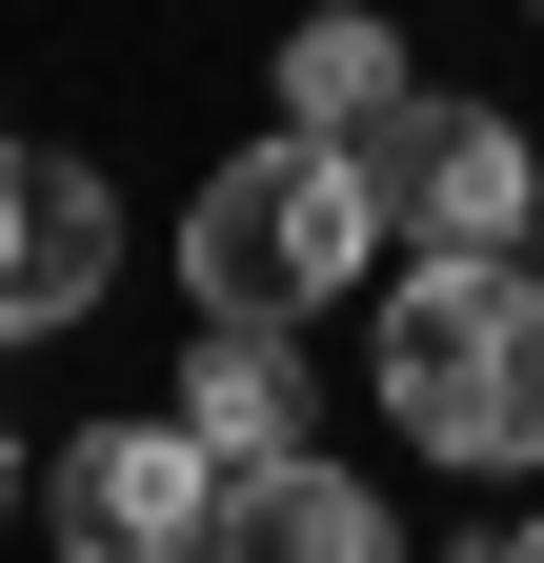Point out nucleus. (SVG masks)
<instances>
[{
    "label": "nucleus",
    "instance_id": "obj_1",
    "mask_svg": "<svg viewBox=\"0 0 544 563\" xmlns=\"http://www.w3.org/2000/svg\"><path fill=\"white\" fill-rule=\"evenodd\" d=\"M383 422L424 463H544V262H403Z\"/></svg>",
    "mask_w": 544,
    "mask_h": 563
},
{
    "label": "nucleus",
    "instance_id": "obj_2",
    "mask_svg": "<svg viewBox=\"0 0 544 563\" xmlns=\"http://www.w3.org/2000/svg\"><path fill=\"white\" fill-rule=\"evenodd\" d=\"M363 282V181H344V141H262V162H222L182 201V302L202 322H323Z\"/></svg>",
    "mask_w": 544,
    "mask_h": 563
},
{
    "label": "nucleus",
    "instance_id": "obj_3",
    "mask_svg": "<svg viewBox=\"0 0 544 563\" xmlns=\"http://www.w3.org/2000/svg\"><path fill=\"white\" fill-rule=\"evenodd\" d=\"M344 181H363V242H403V262H524V222H544L524 121H485V101H383L344 141Z\"/></svg>",
    "mask_w": 544,
    "mask_h": 563
},
{
    "label": "nucleus",
    "instance_id": "obj_4",
    "mask_svg": "<svg viewBox=\"0 0 544 563\" xmlns=\"http://www.w3.org/2000/svg\"><path fill=\"white\" fill-rule=\"evenodd\" d=\"M41 523H61V563H202L222 463H202L182 422H81V443L41 463Z\"/></svg>",
    "mask_w": 544,
    "mask_h": 563
},
{
    "label": "nucleus",
    "instance_id": "obj_5",
    "mask_svg": "<svg viewBox=\"0 0 544 563\" xmlns=\"http://www.w3.org/2000/svg\"><path fill=\"white\" fill-rule=\"evenodd\" d=\"M101 282H121V201H101V162L0 141V342H61Z\"/></svg>",
    "mask_w": 544,
    "mask_h": 563
},
{
    "label": "nucleus",
    "instance_id": "obj_6",
    "mask_svg": "<svg viewBox=\"0 0 544 563\" xmlns=\"http://www.w3.org/2000/svg\"><path fill=\"white\" fill-rule=\"evenodd\" d=\"M202 563H403L383 543V483H344V463H222V523H202Z\"/></svg>",
    "mask_w": 544,
    "mask_h": 563
},
{
    "label": "nucleus",
    "instance_id": "obj_7",
    "mask_svg": "<svg viewBox=\"0 0 544 563\" xmlns=\"http://www.w3.org/2000/svg\"><path fill=\"white\" fill-rule=\"evenodd\" d=\"M182 443L202 463H303V342L283 322H202L182 342Z\"/></svg>",
    "mask_w": 544,
    "mask_h": 563
},
{
    "label": "nucleus",
    "instance_id": "obj_8",
    "mask_svg": "<svg viewBox=\"0 0 544 563\" xmlns=\"http://www.w3.org/2000/svg\"><path fill=\"white\" fill-rule=\"evenodd\" d=\"M383 101H424V81H403V41L363 21V0H344V21H303V41H283V141H363Z\"/></svg>",
    "mask_w": 544,
    "mask_h": 563
},
{
    "label": "nucleus",
    "instance_id": "obj_9",
    "mask_svg": "<svg viewBox=\"0 0 544 563\" xmlns=\"http://www.w3.org/2000/svg\"><path fill=\"white\" fill-rule=\"evenodd\" d=\"M0 504H21V443H0Z\"/></svg>",
    "mask_w": 544,
    "mask_h": 563
},
{
    "label": "nucleus",
    "instance_id": "obj_10",
    "mask_svg": "<svg viewBox=\"0 0 544 563\" xmlns=\"http://www.w3.org/2000/svg\"><path fill=\"white\" fill-rule=\"evenodd\" d=\"M504 563H544V523H524V543H504Z\"/></svg>",
    "mask_w": 544,
    "mask_h": 563
}]
</instances>
